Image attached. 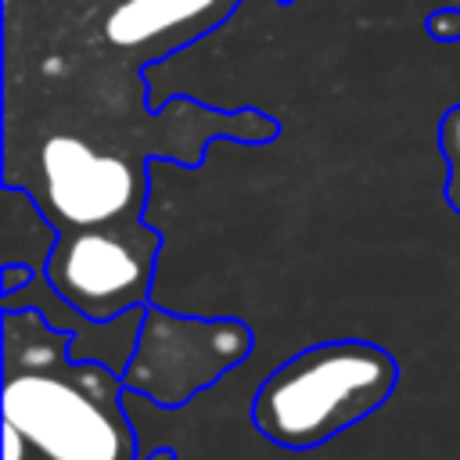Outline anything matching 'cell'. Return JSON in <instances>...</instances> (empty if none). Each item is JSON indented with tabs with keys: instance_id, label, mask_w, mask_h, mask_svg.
I'll return each instance as SVG.
<instances>
[{
	"instance_id": "cell-1",
	"label": "cell",
	"mask_w": 460,
	"mask_h": 460,
	"mask_svg": "<svg viewBox=\"0 0 460 460\" xmlns=\"http://www.w3.org/2000/svg\"><path fill=\"white\" fill-rule=\"evenodd\" d=\"M4 424L29 460H137V435L122 406V374L104 359H75V334L36 305H4Z\"/></svg>"
},
{
	"instance_id": "cell-2",
	"label": "cell",
	"mask_w": 460,
	"mask_h": 460,
	"mask_svg": "<svg viewBox=\"0 0 460 460\" xmlns=\"http://www.w3.org/2000/svg\"><path fill=\"white\" fill-rule=\"evenodd\" d=\"M399 363L363 338L320 341L284 359L252 399V424L284 449H313L388 402Z\"/></svg>"
},
{
	"instance_id": "cell-3",
	"label": "cell",
	"mask_w": 460,
	"mask_h": 460,
	"mask_svg": "<svg viewBox=\"0 0 460 460\" xmlns=\"http://www.w3.org/2000/svg\"><path fill=\"white\" fill-rule=\"evenodd\" d=\"M252 345L255 334L237 316H183L147 302L122 385L162 410H183L198 392L241 367Z\"/></svg>"
},
{
	"instance_id": "cell-4",
	"label": "cell",
	"mask_w": 460,
	"mask_h": 460,
	"mask_svg": "<svg viewBox=\"0 0 460 460\" xmlns=\"http://www.w3.org/2000/svg\"><path fill=\"white\" fill-rule=\"evenodd\" d=\"M162 237L140 216L58 230L43 277L72 309L93 323L122 320L147 305Z\"/></svg>"
},
{
	"instance_id": "cell-5",
	"label": "cell",
	"mask_w": 460,
	"mask_h": 460,
	"mask_svg": "<svg viewBox=\"0 0 460 460\" xmlns=\"http://www.w3.org/2000/svg\"><path fill=\"white\" fill-rule=\"evenodd\" d=\"M54 230L133 219L147 198V172L122 155L97 151L90 140L54 133L36 151L32 180L22 187Z\"/></svg>"
},
{
	"instance_id": "cell-6",
	"label": "cell",
	"mask_w": 460,
	"mask_h": 460,
	"mask_svg": "<svg viewBox=\"0 0 460 460\" xmlns=\"http://www.w3.org/2000/svg\"><path fill=\"white\" fill-rule=\"evenodd\" d=\"M212 4L216 0H122L104 18V36H108V43L137 47L151 36L169 32L172 25L190 22L194 14L208 11Z\"/></svg>"
},
{
	"instance_id": "cell-7",
	"label": "cell",
	"mask_w": 460,
	"mask_h": 460,
	"mask_svg": "<svg viewBox=\"0 0 460 460\" xmlns=\"http://www.w3.org/2000/svg\"><path fill=\"white\" fill-rule=\"evenodd\" d=\"M438 147L446 158V205L460 216V104H453L438 122Z\"/></svg>"
},
{
	"instance_id": "cell-8",
	"label": "cell",
	"mask_w": 460,
	"mask_h": 460,
	"mask_svg": "<svg viewBox=\"0 0 460 460\" xmlns=\"http://www.w3.org/2000/svg\"><path fill=\"white\" fill-rule=\"evenodd\" d=\"M40 273H43V270H40V266H32V262L7 259V262H4V288H0V295H4V298H14V295H18L22 288H29Z\"/></svg>"
},
{
	"instance_id": "cell-9",
	"label": "cell",
	"mask_w": 460,
	"mask_h": 460,
	"mask_svg": "<svg viewBox=\"0 0 460 460\" xmlns=\"http://www.w3.org/2000/svg\"><path fill=\"white\" fill-rule=\"evenodd\" d=\"M424 29H428L435 40H442V43H456V40H460V7H442V11H435V14L424 22Z\"/></svg>"
},
{
	"instance_id": "cell-10",
	"label": "cell",
	"mask_w": 460,
	"mask_h": 460,
	"mask_svg": "<svg viewBox=\"0 0 460 460\" xmlns=\"http://www.w3.org/2000/svg\"><path fill=\"white\" fill-rule=\"evenodd\" d=\"M144 460H180V456H176V449H172V446H158V449H151Z\"/></svg>"
},
{
	"instance_id": "cell-11",
	"label": "cell",
	"mask_w": 460,
	"mask_h": 460,
	"mask_svg": "<svg viewBox=\"0 0 460 460\" xmlns=\"http://www.w3.org/2000/svg\"><path fill=\"white\" fill-rule=\"evenodd\" d=\"M7 4H11V0H7Z\"/></svg>"
}]
</instances>
